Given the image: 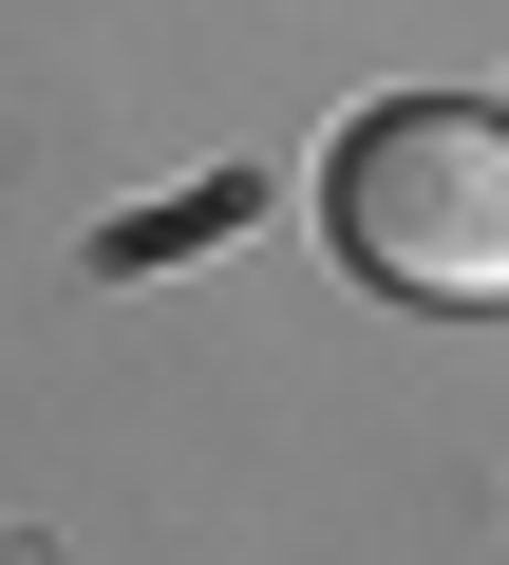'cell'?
Instances as JSON below:
<instances>
[{
    "instance_id": "obj_1",
    "label": "cell",
    "mask_w": 509,
    "mask_h": 565,
    "mask_svg": "<svg viewBox=\"0 0 509 565\" xmlns=\"http://www.w3.org/2000/svg\"><path fill=\"white\" fill-rule=\"evenodd\" d=\"M321 226L378 302L490 321L509 302V95H378L321 151Z\"/></svg>"
},
{
    "instance_id": "obj_2",
    "label": "cell",
    "mask_w": 509,
    "mask_h": 565,
    "mask_svg": "<svg viewBox=\"0 0 509 565\" xmlns=\"http://www.w3.org/2000/svg\"><path fill=\"white\" fill-rule=\"evenodd\" d=\"M245 207H265V189H245V170H208L189 207H151V226H114V264H170V245H226Z\"/></svg>"
}]
</instances>
